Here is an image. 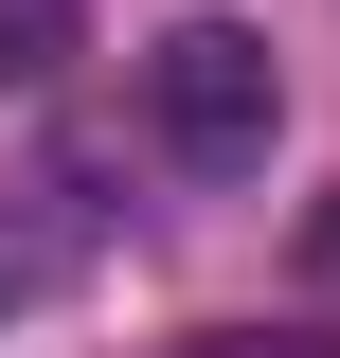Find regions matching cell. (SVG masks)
Here are the masks:
<instances>
[{"mask_svg": "<svg viewBox=\"0 0 340 358\" xmlns=\"http://www.w3.org/2000/svg\"><path fill=\"white\" fill-rule=\"evenodd\" d=\"M143 126H162L179 179H251L269 126H287V54H269L251 18H162V36H143Z\"/></svg>", "mask_w": 340, "mask_h": 358, "instance_id": "6da1fadb", "label": "cell"}, {"mask_svg": "<svg viewBox=\"0 0 340 358\" xmlns=\"http://www.w3.org/2000/svg\"><path fill=\"white\" fill-rule=\"evenodd\" d=\"M72 268H90V197H72V179H0V322L54 305Z\"/></svg>", "mask_w": 340, "mask_h": 358, "instance_id": "7a4b0ae2", "label": "cell"}, {"mask_svg": "<svg viewBox=\"0 0 340 358\" xmlns=\"http://www.w3.org/2000/svg\"><path fill=\"white\" fill-rule=\"evenodd\" d=\"M54 36H72V0H0V90H36Z\"/></svg>", "mask_w": 340, "mask_h": 358, "instance_id": "3957f363", "label": "cell"}, {"mask_svg": "<svg viewBox=\"0 0 340 358\" xmlns=\"http://www.w3.org/2000/svg\"><path fill=\"white\" fill-rule=\"evenodd\" d=\"M197 358H340V341H197Z\"/></svg>", "mask_w": 340, "mask_h": 358, "instance_id": "277c9868", "label": "cell"}, {"mask_svg": "<svg viewBox=\"0 0 340 358\" xmlns=\"http://www.w3.org/2000/svg\"><path fill=\"white\" fill-rule=\"evenodd\" d=\"M304 251H323V268H340V215H323V233H304Z\"/></svg>", "mask_w": 340, "mask_h": 358, "instance_id": "5b68a950", "label": "cell"}]
</instances>
